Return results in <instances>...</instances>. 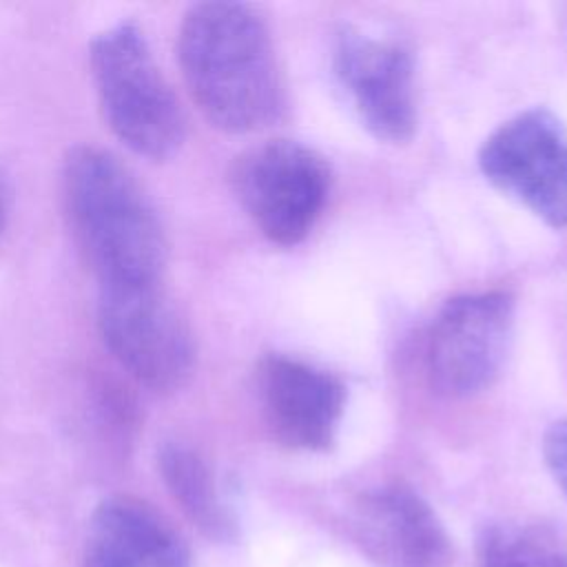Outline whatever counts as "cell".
Wrapping results in <instances>:
<instances>
[{
	"instance_id": "cell-3",
	"label": "cell",
	"mask_w": 567,
	"mask_h": 567,
	"mask_svg": "<svg viewBox=\"0 0 567 567\" xmlns=\"http://www.w3.org/2000/svg\"><path fill=\"white\" fill-rule=\"evenodd\" d=\"M89 66L113 135L140 157H173L184 144L186 117L144 31L128 20L102 29L91 40Z\"/></svg>"
},
{
	"instance_id": "cell-4",
	"label": "cell",
	"mask_w": 567,
	"mask_h": 567,
	"mask_svg": "<svg viewBox=\"0 0 567 567\" xmlns=\"http://www.w3.org/2000/svg\"><path fill=\"white\" fill-rule=\"evenodd\" d=\"M332 173L323 155L295 140H268L246 148L230 166L233 193L277 246H297L321 217Z\"/></svg>"
},
{
	"instance_id": "cell-9",
	"label": "cell",
	"mask_w": 567,
	"mask_h": 567,
	"mask_svg": "<svg viewBox=\"0 0 567 567\" xmlns=\"http://www.w3.org/2000/svg\"><path fill=\"white\" fill-rule=\"evenodd\" d=\"M257 396L270 434L299 452H326L346 410L343 381L308 361L279 352L257 365Z\"/></svg>"
},
{
	"instance_id": "cell-12",
	"label": "cell",
	"mask_w": 567,
	"mask_h": 567,
	"mask_svg": "<svg viewBox=\"0 0 567 567\" xmlns=\"http://www.w3.org/2000/svg\"><path fill=\"white\" fill-rule=\"evenodd\" d=\"M157 467L166 489L184 516L208 538L228 543L237 536V520L226 505L206 458L182 441H166L157 450Z\"/></svg>"
},
{
	"instance_id": "cell-14",
	"label": "cell",
	"mask_w": 567,
	"mask_h": 567,
	"mask_svg": "<svg viewBox=\"0 0 567 567\" xmlns=\"http://www.w3.org/2000/svg\"><path fill=\"white\" fill-rule=\"evenodd\" d=\"M543 458L556 485L567 496V419H558L545 430Z\"/></svg>"
},
{
	"instance_id": "cell-10",
	"label": "cell",
	"mask_w": 567,
	"mask_h": 567,
	"mask_svg": "<svg viewBox=\"0 0 567 567\" xmlns=\"http://www.w3.org/2000/svg\"><path fill=\"white\" fill-rule=\"evenodd\" d=\"M352 536L379 567H452V540L432 505L405 483L365 492L352 512Z\"/></svg>"
},
{
	"instance_id": "cell-13",
	"label": "cell",
	"mask_w": 567,
	"mask_h": 567,
	"mask_svg": "<svg viewBox=\"0 0 567 567\" xmlns=\"http://www.w3.org/2000/svg\"><path fill=\"white\" fill-rule=\"evenodd\" d=\"M478 567H567V540L529 520H492L476 538Z\"/></svg>"
},
{
	"instance_id": "cell-15",
	"label": "cell",
	"mask_w": 567,
	"mask_h": 567,
	"mask_svg": "<svg viewBox=\"0 0 567 567\" xmlns=\"http://www.w3.org/2000/svg\"><path fill=\"white\" fill-rule=\"evenodd\" d=\"M4 217H7V202H4L2 186H0V230H2V226H4Z\"/></svg>"
},
{
	"instance_id": "cell-5",
	"label": "cell",
	"mask_w": 567,
	"mask_h": 567,
	"mask_svg": "<svg viewBox=\"0 0 567 567\" xmlns=\"http://www.w3.org/2000/svg\"><path fill=\"white\" fill-rule=\"evenodd\" d=\"M97 328L111 357L148 390L168 394L190 379L193 332L159 284L100 288Z\"/></svg>"
},
{
	"instance_id": "cell-11",
	"label": "cell",
	"mask_w": 567,
	"mask_h": 567,
	"mask_svg": "<svg viewBox=\"0 0 567 567\" xmlns=\"http://www.w3.org/2000/svg\"><path fill=\"white\" fill-rule=\"evenodd\" d=\"M86 567H193L177 529L146 501L128 494L104 498L91 514Z\"/></svg>"
},
{
	"instance_id": "cell-8",
	"label": "cell",
	"mask_w": 567,
	"mask_h": 567,
	"mask_svg": "<svg viewBox=\"0 0 567 567\" xmlns=\"http://www.w3.org/2000/svg\"><path fill=\"white\" fill-rule=\"evenodd\" d=\"M332 71L361 124L385 144H408L419 124L414 58L399 40L341 27Z\"/></svg>"
},
{
	"instance_id": "cell-1",
	"label": "cell",
	"mask_w": 567,
	"mask_h": 567,
	"mask_svg": "<svg viewBox=\"0 0 567 567\" xmlns=\"http://www.w3.org/2000/svg\"><path fill=\"white\" fill-rule=\"evenodd\" d=\"M177 60L190 100L224 133L264 131L288 109L270 29L250 4H193L179 24Z\"/></svg>"
},
{
	"instance_id": "cell-7",
	"label": "cell",
	"mask_w": 567,
	"mask_h": 567,
	"mask_svg": "<svg viewBox=\"0 0 567 567\" xmlns=\"http://www.w3.org/2000/svg\"><path fill=\"white\" fill-rule=\"evenodd\" d=\"M514 334V299L507 292H472L447 299L425 341V374L445 399L487 390L503 370Z\"/></svg>"
},
{
	"instance_id": "cell-2",
	"label": "cell",
	"mask_w": 567,
	"mask_h": 567,
	"mask_svg": "<svg viewBox=\"0 0 567 567\" xmlns=\"http://www.w3.org/2000/svg\"><path fill=\"white\" fill-rule=\"evenodd\" d=\"M71 235L100 288L157 286L168 241L159 213L137 177L100 146H75L62 166Z\"/></svg>"
},
{
	"instance_id": "cell-6",
	"label": "cell",
	"mask_w": 567,
	"mask_h": 567,
	"mask_svg": "<svg viewBox=\"0 0 567 567\" xmlns=\"http://www.w3.org/2000/svg\"><path fill=\"white\" fill-rule=\"evenodd\" d=\"M483 177L551 228L567 226V126L545 106L498 124L476 155Z\"/></svg>"
}]
</instances>
